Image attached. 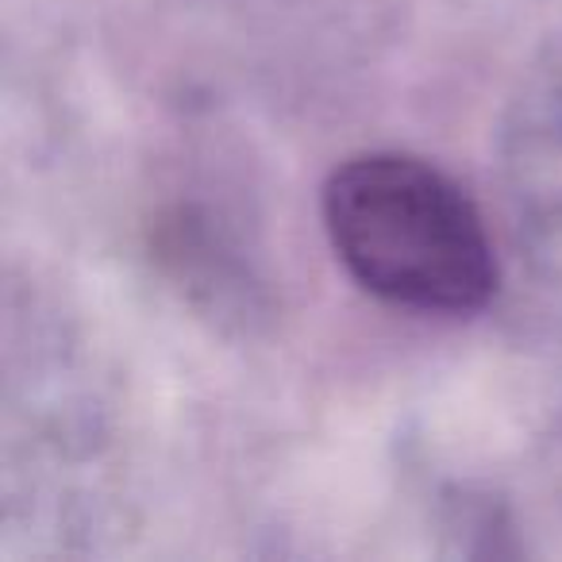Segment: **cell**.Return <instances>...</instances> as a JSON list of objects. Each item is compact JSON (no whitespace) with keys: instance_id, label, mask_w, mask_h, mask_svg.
Listing matches in <instances>:
<instances>
[{"instance_id":"obj_1","label":"cell","mask_w":562,"mask_h":562,"mask_svg":"<svg viewBox=\"0 0 562 562\" xmlns=\"http://www.w3.org/2000/svg\"><path fill=\"white\" fill-rule=\"evenodd\" d=\"M324 227L347 273L390 305L462 316L497 290L482 212L424 158H347L324 186Z\"/></svg>"}]
</instances>
